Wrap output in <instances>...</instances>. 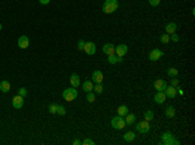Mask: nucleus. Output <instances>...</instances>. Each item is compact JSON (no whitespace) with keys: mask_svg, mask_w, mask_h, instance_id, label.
I'll use <instances>...</instances> for the list:
<instances>
[{"mask_svg":"<svg viewBox=\"0 0 195 145\" xmlns=\"http://www.w3.org/2000/svg\"><path fill=\"white\" fill-rule=\"evenodd\" d=\"M117 8H118V1L117 0H105V3L103 6V12L109 14V13H113Z\"/></svg>","mask_w":195,"mask_h":145,"instance_id":"1","label":"nucleus"},{"mask_svg":"<svg viewBox=\"0 0 195 145\" xmlns=\"http://www.w3.org/2000/svg\"><path fill=\"white\" fill-rule=\"evenodd\" d=\"M62 97H64L65 101H68V102H72L73 99H75V98L78 97V93H77V89L73 86L68 88V89H65L64 92H62Z\"/></svg>","mask_w":195,"mask_h":145,"instance_id":"2","label":"nucleus"},{"mask_svg":"<svg viewBox=\"0 0 195 145\" xmlns=\"http://www.w3.org/2000/svg\"><path fill=\"white\" fill-rule=\"evenodd\" d=\"M111 124L114 129H122V128H125V126H126L124 116H120V115L114 116V118L111 120Z\"/></svg>","mask_w":195,"mask_h":145,"instance_id":"3","label":"nucleus"},{"mask_svg":"<svg viewBox=\"0 0 195 145\" xmlns=\"http://www.w3.org/2000/svg\"><path fill=\"white\" fill-rule=\"evenodd\" d=\"M163 144H166V145H178L179 141L174 139V136L170 133V132H165V133H163Z\"/></svg>","mask_w":195,"mask_h":145,"instance_id":"4","label":"nucleus"},{"mask_svg":"<svg viewBox=\"0 0 195 145\" xmlns=\"http://www.w3.org/2000/svg\"><path fill=\"white\" fill-rule=\"evenodd\" d=\"M135 129H137L139 133H147V132L150 131V124H148L147 120L139 122V123L135 126Z\"/></svg>","mask_w":195,"mask_h":145,"instance_id":"5","label":"nucleus"},{"mask_svg":"<svg viewBox=\"0 0 195 145\" xmlns=\"http://www.w3.org/2000/svg\"><path fill=\"white\" fill-rule=\"evenodd\" d=\"M163 56V51L159 50V48H155V50H152L150 52V55H148V58H150L151 61H157L159 59Z\"/></svg>","mask_w":195,"mask_h":145,"instance_id":"6","label":"nucleus"},{"mask_svg":"<svg viewBox=\"0 0 195 145\" xmlns=\"http://www.w3.org/2000/svg\"><path fill=\"white\" fill-rule=\"evenodd\" d=\"M166 86H168V85H166V81H164V80H161V79H157L153 82V88H155L157 92H164Z\"/></svg>","mask_w":195,"mask_h":145,"instance_id":"7","label":"nucleus"},{"mask_svg":"<svg viewBox=\"0 0 195 145\" xmlns=\"http://www.w3.org/2000/svg\"><path fill=\"white\" fill-rule=\"evenodd\" d=\"M83 50H85V52L87 54V55H94V54L96 52V47L92 42H86Z\"/></svg>","mask_w":195,"mask_h":145,"instance_id":"8","label":"nucleus"},{"mask_svg":"<svg viewBox=\"0 0 195 145\" xmlns=\"http://www.w3.org/2000/svg\"><path fill=\"white\" fill-rule=\"evenodd\" d=\"M127 52V46L124 45V43H121V45H118L116 48H114V54H116L117 56H124L125 54Z\"/></svg>","mask_w":195,"mask_h":145,"instance_id":"9","label":"nucleus"},{"mask_svg":"<svg viewBox=\"0 0 195 145\" xmlns=\"http://www.w3.org/2000/svg\"><path fill=\"white\" fill-rule=\"evenodd\" d=\"M104 80V75L101 71H94L92 73V81L95 82V84H101Z\"/></svg>","mask_w":195,"mask_h":145,"instance_id":"10","label":"nucleus"},{"mask_svg":"<svg viewBox=\"0 0 195 145\" xmlns=\"http://www.w3.org/2000/svg\"><path fill=\"white\" fill-rule=\"evenodd\" d=\"M12 105H13V107L14 108H21L23 106V97H21L20 94L16 95V97H13Z\"/></svg>","mask_w":195,"mask_h":145,"instance_id":"11","label":"nucleus"},{"mask_svg":"<svg viewBox=\"0 0 195 145\" xmlns=\"http://www.w3.org/2000/svg\"><path fill=\"white\" fill-rule=\"evenodd\" d=\"M164 93H165V95L168 98H174L177 95V89L174 86H166L165 88V90H164Z\"/></svg>","mask_w":195,"mask_h":145,"instance_id":"12","label":"nucleus"},{"mask_svg":"<svg viewBox=\"0 0 195 145\" xmlns=\"http://www.w3.org/2000/svg\"><path fill=\"white\" fill-rule=\"evenodd\" d=\"M17 45L20 48H27L29 47V38L26 37V35H21V37L18 38Z\"/></svg>","mask_w":195,"mask_h":145,"instance_id":"13","label":"nucleus"},{"mask_svg":"<svg viewBox=\"0 0 195 145\" xmlns=\"http://www.w3.org/2000/svg\"><path fill=\"white\" fill-rule=\"evenodd\" d=\"M103 52L107 54V55H113L114 54V46L112 45V43H105V45L103 46Z\"/></svg>","mask_w":195,"mask_h":145,"instance_id":"14","label":"nucleus"},{"mask_svg":"<svg viewBox=\"0 0 195 145\" xmlns=\"http://www.w3.org/2000/svg\"><path fill=\"white\" fill-rule=\"evenodd\" d=\"M166 95L164 92H157L155 94V97H153V99H155L156 103H159V105H161V103H164V101H165Z\"/></svg>","mask_w":195,"mask_h":145,"instance_id":"15","label":"nucleus"},{"mask_svg":"<svg viewBox=\"0 0 195 145\" xmlns=\"http://www.w3.org/2000/svg\"><path fill=\"white\" fill-rule=\"evenodd\" d=\"M165 32H166V34H173V33H176L177 24H174V22H168V24L165 25Z\"/></svg>","mask_w":195,"mask_h":145,"instance_id":"16","label":"nucleus"},{"mask_svg":"<svg viewBox=\"0 0 195 145\" xmlns=\"http://www.w3.org/2000/svg\"><path fill=\"white\" fill-rule=\"evenodd\" d=\"M81 84L79 81V76H78L77 73H73L72 76H70V85H72L73 88H78Z\"/></svg>","mask_w":195,"mask_h":145,"instance_id":"17","label":"nucleus"},{"mask_svg":"<svg viewBox=\"0 0 195 145\" xmlns=\"http://www.w3.org/2000/svg\"><path fill=\"white\" fill-rule=\"evenodd\" d=\"M108 61H109L111 64L122 63V58H121V56H117L116 54H113V55H109V56H108Z\"/></svg>","mask_w":195,"mask_h":145,"instance_id":"18","label":"nucleus"},{"mask_svg":"<svg viewBox=\"0 0 195 145\" xmlns=\"http://www.w3.org/2000/svg\"><path fill=\"white\" fill-rule=\"evenodd\" d=\"M125 123L127 124V126H131V124L135 123V115L134 114H129L127 113L126 115H125Z\"/></svg>","mask_w":195,"mask_h":145,"instance_id":"19","label":"nucleus"},{"mask_svg":"<svg viewBox=\"0 0 195 145\" xmlns=\"http://www.w3.org/2000/svg\"><path fill=\"white\" fill-rule=\"evenodd\" d=\"M134 139H135V132H133V131H129V132H126V133L124 135L125 142H131Z\"/></svg>","mask_w":195,"mask_h":145,"instance_id":"20","label":"nucleus"},{"mask_svg":"<svg viewBox=\"0 0 195 145\" xmlns=\"http://www.w3.org/2000/svg\"><path fill=\"white\" fill-rule=\"evenodd\" d=\"M92 88H94V84L91 81H85V82H83V85H82L83 92H86V93L92 92Z\"/></svg>","mask_w":195,"mask_h":145,"instance_id":"21","label":"nucleus"},{"mask_svg":"<svg viewBox=\"0 0 195 145\" xmlns=\"http://www.w3.org/2000/svg\"><path fill=\"white\" fill-rule=\"evenodd\" d=\"M0 90L3 93H8L10 90V84L8 81H1L0 82Z\"/></svg>","mask_w":195,"mask_h":145,"instance_id":"22","label":"nucleus"},{"mask_svg":"<svg viewBox=\"0 0 195 145\" xmlns=\"http://www.w3.org/2000/svg\"><path fill=\"white\" fill-rule=\"evenodd\" d=\"M165 115L168 116V118H173V116L176 115V110H174L173 106H166V108H165Z\"/></svg>","mask_w":195,"mask_h":145,"instance_id":"23","label":"nucleus"},{"mask_svg":"<svg viewBox=\"0 0 195 145\" xmlns=\"http://www.w3.org/2000/svg\"><path fill=\"white\" fill-rule=\"evenodd\" d=\"M117 113H118L120 116H125L127 113H129V108H127V106L122 105V106H120V107L117 108Z\"/></svg>","mask_w":195,"mask_h":145,"instance_id":"24","label":"nucleus"},{"mask_svg":"<svg viewBox=\"0 0 195 145\" xmlns=\"http://www.w3.org/2000/svg\"><path fill=\"white\" fill-rule=\"evenodd\" d=\"M166 73H168V76H170V77H177L178 76V69L177 68H169Z\"/></svg>","mask_w":195,"mask_h":145,"instance_id":"25","label":"nucleus"},{"mask_svg":"<svg viewBox=\"0 0 195 145\" xmlns=\"http://www.w3.org/2000/svg\"><path fill=\"white\" fill-rule=\"evenodd\" d=\"M144 120H147V122L153 120V113L151 110H148V111H146L144 113Z\"/></svg>","mask_w":195,"mask_h":145,"instance_id":"26","label":"nucleus"},{"mask_svg":"<svg viewBox=\"0 0 195 145\" xmlns=\"http://www.w3.org/2000/svg\"><path fill=\"white\" fill-rule=\"evenodd\" d=\"M169 41H170V37H169V34H163L160 37V42L161 43H164V45H166V43H169Z\"/></svg>","mask_w":195,"mask_h":145,"instance_id":"27","label":"nucleus"},{"mask_svg":"<svg viewBox=\"0 0 195 145\" xmlns=\"http://www.w3.org/2000/svg\"><path fill=\"white\" fill-rule=\"evenodd\" d=\"M86 99H87L88 102H94V101H95V94H94L92 92H88L87 94H86Z\"/></svg>","mask_w":195,"mask_h":145,"instance_id":"28","label":"nucleus"},{"mask_svg":"<svg viewBox=\"0 0 195 145\" xmlns=\"http://www.w3.org/2000/svg\"><path fill=\"white\" fill-rule=\"evenodd\" d=\"M48 111L51 114H56V111H57V105H56V103H51V105H49V107H48Z\"/></svg>","mask_w":195,"mask_h":145,"instance_id":"29","label":"nucleus"},{"mask_svg":"<svg viewBox=\"0 0 195 145\" xmlns=\"http://www.w3.org/2000/svg\"><path fill=\"white\" fill-rule=\"evenodd\" d=\"M92 89L95 90V93H98V94H100V93L103 92V85H101V84H96L95 86L92 88Z\"/></svg>","mask_w":195,"mask_h":145,"instance_id":"30","label":"nucleus"},{"mask_svg":"<svg viewBox=\"0 0 195 145\" xmlns=\"http://www.w3.org/2000/svg\"><path fill=\"white\" fill-rule=\"evenodd\" d=\"M57 115H65V108L62 107V106L57 105V111H56Z\"/></svg>","mask_w":195,"mask_h":145,"instance_id":"31","label":"nucleus"},{"mask_svg":"<svg viewBox=\"0 0 195 145\" xmlns=\"http://www.w3.org/2000/svg\"><path fill=\"white\" fill-rule=\"evenodd\" d=\"M18 94H20L21 97H26V95H27V92H26L25 88H20V89H18Z\"/></svg>","mask_w":195,"mask_h":145,"instance_id":"32","label":"nucleus"},{"mask_svg":"<svg viewBox=\"0 0 195 145\" xmlns=\"http://www.w3.org/2000/svg\"><path fill=\"white\" fill-rule=\"evenodd\" d=\"M85 41L83 39H81V41H78V50L79 51H83V48H85Z\"/></svg>","mask_w":195,"mask_h":145,"instance_id":"33","label":"nucleus"},{"mask_svg":"<svg viewBox=\"0 0 195 145\" xmlns=\"http://www.w3.org/2000/svg\"><path fill=\"white\" fill-rule=\"evenodd\" d=\"M160 1H161V0H148L150 6H152V7H157L159 4H160Z\"/></svg>","mask_w":195,"mask_h":145,"instance_id":"34","label":"nucleus"},{"mask_svg":"<svg viewBox=\"0 0 195 145\" xmlns=\"http://www.w3.org/2000/svg\"><path fill=\"white\" fill-rule=\"evenodd\" d=\"M170 35H172V37H170V39L173 41V42H178V41H179V37L176 34V33H173V34H170Z\"/></svg>","mask_w":195,"mask_h":145,"instance_id":"35","label":"nucleus"},{"mask_svg":"<svg viewBox=\"0 0 195 145\" xmlns=\"http://www.w3.org/2000/svg\"><path fill=\"white\" fill-rule=\"evenodd\" d=\"M82 144L83 145H94V141L92 140H90V139H86V140H83L82 141Z\"/></svg>","mask_w":195,"mask_h":145,"instance_id":"36","label":"nucleus"},{"mask_svg":"<svg viewBox=\"0 0 195 145\" xmlns=\"http://www.w3.org/2000/svg\"><path fill=\"white\" fill-rule=\"evenodd\" d=\"M170 84H172V86H174V88H176V86H178V84H179V82H178V80H177V79H173V80L170 81Z\"/></svg>","mask_w":195,"mask_h":145,"instance_id":"37","label":"nucleus"},{"mask_svg":"<svg viewBox=\"0 0 195 145\" xmlns=\"http://www.w3.org/2000/svg\"><path fill=\"white\" fill-rule=\"evenodd\" d=\"M49 1H51V0H39V3L43 4V6H47V4H48Z\"/></svg>","mask_w":195,"mask_h":145,"instance_id":"38","label":"nucleus"},{"mask_svg":"<svg viewBox=\"0 0 195 145\" xmlns=\"http://www.w3.org/2000/svg\"><path fill=\"white\" fill-rule=\"evenodd\" d=\"M73 144H74V145H79V144H82V141H79V140H74V141H73Z\"/></svg>","mask_w":195,"mask_h":145,"instance_id":"39","label":"nucleus"},{"mask_svg":"<svg viewBox=\"0 0 195 145\" xmlns=\"http://www.w3.org/2000/svg\"><path fill=\"white\" fill-rule=\"evenodd\" d=\"M1 29H3V25H1V24H0V30H1Z\"/></svg>","mask_w":195,"mask_h":145,"instance_id":"40","label":"nucleus"}]
</instances>
